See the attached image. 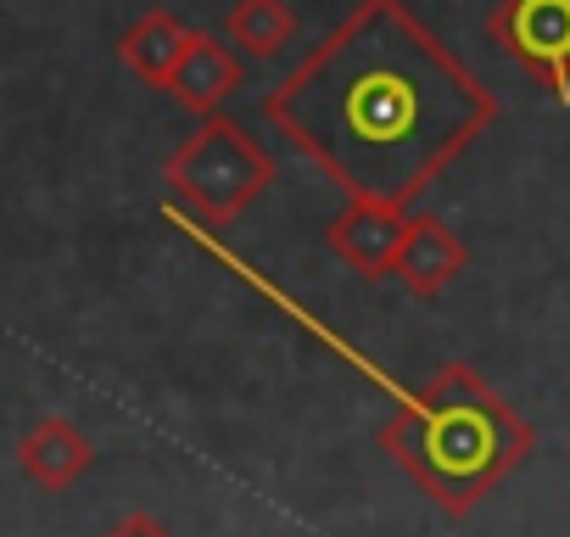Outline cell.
Wrapping results in <instances>:
<instances>
[{
  "mask_svg": "<svg viewBox=\"0 0 570 537\" xmlns=\"http://www.w3.org/2000/svg\"><path fill=\"white\" fill-rule=\"evenodd\" d=\"M464 263H470V252H464V241L442 224V218H409V235H403V246H397V257H392V275L414 292V297H442L459 275H464Z\"/></svg>",
  "mask_w": 570,
  "mask_h": 537,
  "instance_id": "6",
  "label": "cell"
},
{
  "mask_svg": "<svg viewBox=\"0 0 570 537\" xmlns=\"http://www.w3.org/2000/svg\"><path fill=\"white\" fill-rule=\"evenodd\" d=\"M168 191L207 224H235L268 185H274V157L224 113H207L163 163Z\"/></svg>",
  "mask_w": 570,
  "mask_h": 537,
  "instance_id": "3",
  "label": "cell"
},
{
  "mask_svg": "<svg viewBox=\"0 0 570 537\" xmlns=\"http://www.w3.org/2000/svg\"><path fill=\"white\" fill-rule=\"evenodd\" d=\"M107 537H174V531H163L151 515H129V520H118Z\"/></svg>",
  "mask_w": 570,
  "mask_h": 537,
  "instance_id": "11",
  "label": "cell"
},
{
  "mask_svg": "<svg viewBox=\"0 0 570 537\" xmlns=\"http://www.w3.org/2000/svg\"><path fill=\"white\" fill-rule=\"evenodd\" d=\"M96 448L90 437L68 420V414H46L40 426H29V437L18 442V465L29 481H40L46 492H68L85 470H90Z\"/></svg>",
  "mask_w": 570,
  "mask_h": 537,
  "instance_id": "8",
  "label": "cell"
},
{
  "mask_svg": "<svg viewBox=\"0 0 570 537\" xmlns=\"http://www.w3.org/2000/svg\"><path fill=\"white\" fill-rule=\"evenodd\" d=\"M229 40L246 51V57H279L285 46H292L297 35V12L285 7V0H235L229 7Z\"/></svg>",
  "mask_w": 570,
  "mask_h": 537,
  "instance_id": "10",
  "label": "cell"
},
{
  "mask_svg": "<svg viewBox=\"0 0 570 537\" xmlns=\"http://www.w3.org/2000/svg\"><path fill=\"white\" fill-rule=\"evenodd\" d=\"M190 23H179L174 12H146V18H135L129 23V35L118 40V62L140 79V85H151V90H163L168 85V74H174V62L185 57V46H190Z\"/></svg>",
  "mask_w": 570,
  "mask_h": 537,
  "instance_id": "9",
  "label": "cell"
},
{
  "mask_svg": "<svg viewBox=\"0 0 570 537\" xmlns=\"http://www.w3.org/2000/svg\"><path fill=\"white\" fill-rule=\"evenodd\" d=\"M403 235H409V207L358 202V196H353V202L331 218V230H325L331 252L353 268V275H364V281L392 275V257H397Z\"/></svg>",
  "mask_w": 570,
  "mask_h": 537,
  "instance_id": "5",
  "label": "cell"
},
{
  "mask_svg": "<svg viewBox=\"0 0 570 537\" xmlns=\"http://www.w3.org/2000/svg\"><path fill=\"white\" fill-rule=\"evenodd\" d=\"M531 426L470 364H442L381 426V448L453 520L470 515L531 453Z\"/></svg>",
  "mask_w": 570,
  "mask_h": 537,
  "instance_id": "2",
  "label": "cell"
},
{
  "mask_svg": "<svg viewBox=\"0 0 570 537\" xmlns=\"http://www.w3.org/2000/svg\"><path fill=\"white\" fill-rule=\"evenodd\" d=\"M263 113L347 202L409 207L498 124V96L409 0H358Z\"/></svg>",
  "mask_w": 570,
  "mask_h": 537,
  "instance_id": "1",
  "label": "cell"
},
{
  "mask_svg": "<svg viewBox=\"0 0 570 537\" xmlns=\"http://www.w3.org/2000/svg\"><path fill=\"white\" fill-rule=\"evenodd\" d=\"M240 57L224 46V40H213V35H190V46H185V57L174 62V74H168V96L185 107V113H196V118H207V113H218L235 90H240Z\"/></svg>",
  "mask_w": 570,
  "mask_h": 537,
  "instance_id": "7",
  "label": "cell"
},
{
  "mask_svg": "<svg viewBox=\"0 0 570 537\" xmlns=\"http://www.w3.org/2000/svg\"><path fill=\"white\" fill-rule=\"evenodd\" d=\"M487 35L559 107H570V0H498Z\"/></svg>",
  "mask_w": 570,
  "mask_h": 537,
  "instance_id": "4",
  "label": "cell"
}]
</instances>
